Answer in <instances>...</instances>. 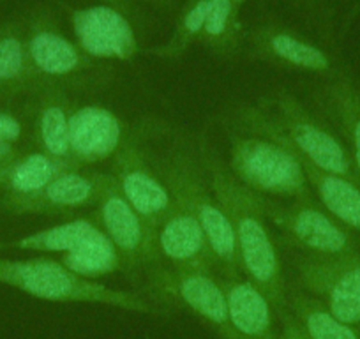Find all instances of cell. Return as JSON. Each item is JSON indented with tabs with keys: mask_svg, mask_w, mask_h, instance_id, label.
Instances as JSON below:
<instances>
[{
	"mask_svg": "<svg viewBox=\"0 0 360 339\" xmlns=\"http://www.w3.org/2000/svg\"><path fill=\"white\" fill-rule=\"evenodd\" d=\"M198 158L214 196L230 221L237 242L240 271L262 290L281 316L288 311V285L279 252L266 228V217L258 195L237 181L231 170L221 161L219 154L205 140L198 141Z\"/></svg>",
	"mask_w": 360,
	"mask_h": 339,
	"instance_id": "6da1fadb",
	"label": "cell"
},
{
	"mask_svg": "<svg viewBox=\"0 0 360 339\" xmlns=\"http://www.w3.org/2000/svg\"><path fill=\"white\" fill-rule=\"evenodd\" d=\"M238 117L244 131L270 138L306 165L360 186L352 155L341 138L293 96L279 94L266 99V105L242 110Z\"/></svg>",
	"mask_w": 360,
	"mask_h": 339,
	"instance_id": "7a4b0ae2",
	"label": "cell"
},
{
	"mask_svg": "<svg viewBox=\"0 0 360 339\" xmlns=\"http://www.w3.org/2000/svg\"><path fill=\"white\" fill-rule=\"evenodd\" d=\"M148 159L162 184L168 188L173 202L184 207L202 224L219 264V274L223 278L240 276L237 242L230 221L214 196L198 152L195 154L184 140H175L148 155Z\"/></svg>",
	"mask_w": 360,
	"mask_h": 339,
	"instance_id": "3957f363",
	"label": "cell"
},
{
	"mask_svg": "<svg viewBox=\"0 0 360 339\" xmlns=\"http://www.w3.org/2000/svg\"><path fill=\"white\" fill-rule=\"evenodd\" d=\"M0 283H8L36 299L50 302L103 304L134 313H158V307L147 297L85 279L64 267L62 262L50 258L0 260Z\"/></svg>",
	"mask_w": 360,
	"mask_h": 339,
	"instance_id": "277c9868",
	"label": "cell"
},
{
	"mask_svg": "<svg viewBox=\"0 0 360 339\" xmlns=\"http://www.w3.org/2000/svg\"><path fill=\"white\" fill-rule=\"evenodd\" d=\"M230 170L256 195L314 200L304 162L292 151L262 134L244 129L231 134Z\"/></svg>",
	"mask_w": 360,
	"mask_h": 339,
	"instance_id": "5b68a950",
	"label": "cell"
},
{
	"mask_svg": "<svg viewBox=\"0 0 360 339\" xmlns=\"http://www.w3.org/2000/svg\"><path fill=\"white\" fill-rule=\"evenodd\" d=\"M266 221L283 234V238L304 255L346 257L360 251L355 235L327 212L316 200L278 202L258 195Z\"/></svg>",
	"mask_w": 360,
	"mask_h": 339,
	"instance_id": "8992f818",
	"label": "cell"
},
{
	"mask_svg": "<svg viewBox=\"0 0 360 339\" xmlns=\"http://www.w3.org/2000/svg\"><path fill=\"white\" fill-rule=\"evenodd\" d=\"M145 292L159 304L189 311L214 328L221 339H235L228 318L226 297L212 272L188 271L159 264L143 274Z\"/></svg>",
	"mask_w": 360,
	"mask_h": 339,
	"instance_id": "52a82bcc",
	"label": "cell"
},
{
	"mask_svg": "<svg viewBox=\"0 0 360 339\" xmlns=\"http://www.w3.org/2000/svg\"><path fill=\"white\" fill-rule=\"evenodd\" d=\"M98 219L110 241L115 244L122 271L133 278H143L148 269L162 264L158 244V230L152 228L133 207L127 203L112 175L98 203Z\"/></svg>",
	"mask_w": 360,
	"mask_h": 339,
	"instance_id": "ba28073f",
	"label": "cell"
},
{
	"mask_svg": "<svg viewBox=\"0 0 360 339\" xmlns=\"http://www.w3.org/2000/svg\"><path fill=\"white\" fill-rule=\"evenodd\" d=\"M295 267L300 288L360 332V251L346 257H313L302 252Z\"/></svg>",
	"mask_w": 360,
	"mask_h": 339,
	"instance_id": "9c48e42d",
	"label": "cell"
},
{
	"mask_svg": "<svg viewBox=\"0 0 360 339\" xmlns=\"http://www.w3.org/2000/svg\"><path fill=\"white\" fill-rule=\"evenodd\" d=\"M143 129L134 134H127L122 147L112 159V172L120 193L131 207L158 230L173 209L172 195L162 184L155 170L152 168L147 152L141 147Z\"/></svg>",
	"mask_w": 360,
	"mask_h": 339,
	"instance_id": "30bf717a",
	"label": "cell"
},
{
	"mask_svg": "<svg viewBox=\"0 0 360 339\" xmlns=\"http://www.w3.org/2000/svg\"><path fill=\"white\" fill-rule=\"evenodd\" d=\"M126 140L124 124L112 110L86 105L69 117V151L78 166L108 161Z\"/></svg>",
	"mask_w": 360,
	"mask_h": 339,
	"instance_id": "8fae6325",
	"label": "cell"
},
{
	"mask_svg": "<svg viewBox=\"0 0 360 339\" xmlns=\"http://www.w3.org/2000/svg\"><path fill=\"white\" fill-rule=\"evenodd\" d=\"M110 181L112 174L82 168L69 170L34 195L13 196L11 207L16 212H72L83 207L98 205Z\"/></svg>",
	"mask_w": 360,
	"mask_h": 339,
	"instance_id": "7c38bea8",
	"label": "cell"
},
{
	"mask_svg": "<svg viewBox=\"0 0 360 339\" xmlns=\"http://www.w3.org/2000/svg\"><path fill=\"white\" fill-rule=\"evenodd\" d=\"M158 244L162 260L168 265L188 271L221 272L217 258L202 224L191 212L173 205L166 219L158 228Z\"/></svg>",
	"mask_w": 360,
	"mask_h": 339,
	"instance_id": "4fadbf2b",
	"label": "cell"
},
{
	"mask_svg": "<svg viewBox=\"0 0 360 339\" xmlns=\"http://www.w3.org/2000/svg\"><path fill=\"white\" fill-rule=\"evenodd\" d=\"M72 27L79 46L90 57L129 60L136 53V37L129 22L108 6L76 11Z\"/></svg>",
	"mask_w": 360,
	"mask_h": 339,
	"instance_id": "5bb4252c",
	"label": "cell"
},
{
	"mask_svg": "<svg viewBox=\"0 0 360 339\" xmlns=\"http://www.w3.org/2000/svg\"><path fill=\"white\" fill-rule=\"evenodd\" d=\"M224 297H226L228 318L235 339H276L274 307L262 290L248 278H223Z\"/></svg>",
	"mask_w": 360,
	"mask_h": 339,
	"instance_id": "9a60e30c",
	"label": "cell"
},
{
	"mask_svg": "<svg viewBox=\"0 0 360 339\" xmlns=\"http://www.w3.org/2000/svg\"><path fill=\"white\" fill-rule=\"evenodd\" d=\"M318 101L348 148L360 179V91L349 79L339 78L328 83Z\"/></svg>",
	"mask_w": 360,
	"mask_h": 339,
	"instance_id": "2e32d148",
	"label": "cell"
},
{
	"mask_svg": "<svg viewBox=\"0 0 360 339\" xmlns=\"http://www.w3.org/2000/svg\"><path fill=\"white\" fill-rule=\"evenodd\" d=\"M304 170L320 205L353 235L360 237V186L348 179L325 174L306 162Z\"/></svg>",
	"mask_w": 360,
	"mask_h": 339,
	"instance_id": "e0dca14e",
	"label": "cell"
},
{
	"mask_svg": "<svg viewBox=\"0 0 360 339\" xmlns=\"http://www.w3.org/2000/svg\"><path fill=\"white\" fill-rule=\"evenodd\" d=\"M60 262L71 272L92 281L122 271V258L101 224L83 237L71 251L64 252Z\"/></svg>",
	"mask_w": 360,
	"mask_h": 339,
	"instance_id": "ac0fdd59",
	"label": "cell"
},
{
	"mask_svg": "<svg viewBox=\"0 0 360 339\" xmlns=\"http://www.w3.org/2000/svg\"><path fill=\"white\" fill-rule=\"evenodd\" d=\"M288 311L307 339H360V332L330 313L327 306L300 286L288 290Z\"/></svg>",
	"mask_w": 360,
	"mask_h": 339,
	"instance_id": "d6986e66",
	"label": "cell"
},
{
	"mask_svg": "<svg viewBox=\"0 0 360 339\" xmlns=\"http://www.w3.org/2000/svg\"><path fill=\"white\" fill-rule=\"evenodd\" d=\"M30 58L37 72L50 78L69 79L85 69V57L64 36L41 29L30 39Z\"/></svg>",
	"mask_w": 360,
	"mask_h": 339,
	"instance_id": "ffe728a7",
	"label": "cell"
},
{
	"mask_svg": "<svg viewBox=\"0 0 360 339\" xmlns=\"http://www.w3.org/2000/svg\"><path fill=\"white\" fill-rule=\"evenodd\" d=\"M82 168L69 159L51 158L44 152H34L25 155L8 172V184L13 196H29L46 188L58 175L69 170Z\"/></svg>",
	"mask_w": 360,
	"mask_h": 339,
	"instance_id": "44dd1931",
	"label": "cell"
},
{
	"mask_svg": "<svg viewBox=\"0 0 360 339\" xmlns=\"http://www.w3.org/2000/svg\"><path fill=\"white\" fill-rule=\"evenodd\" d=\"M72 110L62 92H51L43 99L37 112V140L44 154L71 159L69 151V117Z\"/></svg>",
	"mask_w": 360,
	"mask_h": 339,
	"instance_id": "7402d4cb",
	"label": "cell"
},
{
	"mask_svg": "<svg viewBox=\"0 0 360 339\" xmlns=\"http://www.w3.org/2000/svg\"><path fill=\"white\" fill-rule=\"evenodd\" d=\"M263 50L270 58L290 65L293 69L309 72L330 71V58L325 51L307 41L299 39L293 34L276 32L263 41Z\"/></svg>",
	"mask_w": 360,
	"mask_h": 339,
	"instance_id": "603a6c76",
	"label": "cell"
},
{
	"mask_svg": "<svg viewBox=\"0 0 360 339\" xmlns=\"http://www.w3.org/2000/svg\"><path fill=\"white\" fill-rule=\"evenodd\" d=\"M99 224L98 217H79L58 226L27 235L16 242L20 249L39 252H68Z\"/></svg>",
	"mask_w": 360,
	"mask_h": 339,
	"instance_id": "cb8c5ba5",
	"label": "cell"
},
{
	"mask_svg": "<svg viewBox=\"0 0 360 339\" xmlns=\"http://www.w3.org/2000/svg\"><path fill=\"white\" fill-rule=\"evenodd\" d=\"M237 2H240V0H212L202 32L207 39L216 44H223L224 37L228 36L231 29V20H233Z\"/></svg>",
	"mask_w": 360,
	"mask_h": 339,
	"instance_id": "d4e9b609",
	"label": "cell"
},
{
	"mask_svg": "<svg viewBox=\"0 0 360 339\" xmlns=\"http://www.w3.org/2000/svg\"><path fill=\"white\" fill-rule=\"evenodd\" d=\"M25 51L16 37L0 39V79H16L25 72Z\"/></svg>",
	"mask_w": 360,
	"mask_h": 339,
	"instance_id": "484cf974",
	"label": "cell"
},
{
	"mask_svg": "<svg viewBox=\"0 0 360 339\" xmlns=\"http://www.w3.org/2000/svg\"><path fill=\"white\" fill-rule=\"evenodd\" d=\"M210 4L212 0H198L191 9L184 15L182 23H180V39L182 43L191 37L200 36L203 32V27H205L207 16H209Z\"/></svg>",
	"mask_w": 360,
	"mask_h": 339,
	"instance_id": "4316f807",
	"label": "cell"
},
{
	"mask_svg": "<svg viewBox=\"0 0 360 339\" xmlns=\"http://www.w3.org/2000/svg\"><path fill=\"white\" fill-rule=\"evenodd\" d=\"M22 134V126L18 120L9 113H0V141L13 143Z\"/></svg>",
	"mask_w": 360,
	"mask_h": 339,
	"instance_id": "83f0119b",
	"label": "cell"
},
{
	"mask_svg": "<svg viewBox=\"0 0 360 339\" xmlns=\"http://www.w3.org/2000/svg\"><path fill=\"white\" fill-rule=\"evenodd\" d=\"M281 321H283V328L281 332H278L276 339H307L304 331L300 328V325L297 324L295 318L292 316L290 311H286L285 314H281Z\"/></svg>",
	"mask_w": 360,
	"mask_h": 339,
	"instance_id": "f1b7e54d",
	"label": "cell"
},
{
	"mask_svg": "<svg viewBox=\"0 0 360 339\" xmlns=\"http://www.w3.org/2000/svg\"><path fill=\"white\" fill-rule=\"evenodd\" d=\"M13 152L11 143H6V141H0V161H4L6 158H9Z\"/></svg>",
	"mask_w": 360,
	"mask_h": 339,
	"instance_id": "f546056e",
	"label": "cell"
}]
</instances>
